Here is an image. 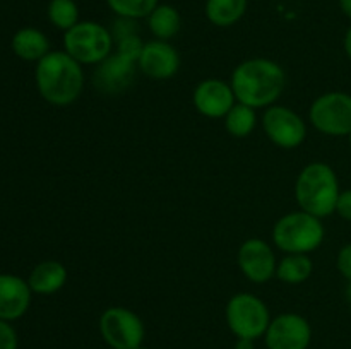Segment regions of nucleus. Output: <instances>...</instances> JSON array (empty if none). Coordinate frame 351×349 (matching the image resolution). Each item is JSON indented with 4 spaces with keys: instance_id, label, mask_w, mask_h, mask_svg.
<instances>
[{
    "instance_id": "1",
    "label": "nucleus",
    "mask_w": 351,
    "mask_h": 349,
    "mask_svg": "<svg viewBox=\"0 0 351 349\" xmlns=\"http://www.w3.org/2000/svg\"><path fill=\"white\" fill-rule=\"evenodd\" d=\"M230 84L237 101L256 109H266L283 94L287 72L271 58H247L233 68Z\"/></svg>"
},
{
    "instance_id": "2",
    "label": "nucleus",
    "mask_w": 351,
    "mask_h": 349,
    "mask_svg": "<svg viewBox=\"0 0 351 349\" xmlns=\"http://www.w3.org/2000/svg\"><path fill=\"white\" fill-rule=\"evenodd\" d=\"M34 82L41 98L53 106H71L84 91V70L64 50H53L34 68Z\"/></svg>"
},
{
    "instance_id": "3",
    "label": "nucleus",
    "mask_w": 351,
    "mask_h": 349,
    "mask_svg": "<svg viewBox=\"0 0 351 349\" xmlns=\"http://www.w3.org/2000/svg\"><path fill=\"white\" fill-rule=\"evenodd\" d=\"M339 194L338 174L322 161L308 163L295 181V201L298 207L315 218L324 219L336 212Z\"/></svg>"
},
{
    "instance_id": "4",
    "label": "nucleus",
    "mask_w": 351,
    "mask_h": 349,
    "mask_svg": "<svg viewBox=\"0 0 351 349\" xmlns=\"http://www.w3.org/2000/svg\"><path fill=\"white\" fill-rule=\"evenodd\" d=\"M273 243L283 253H311L322 245L326 236L321 218L298 211L281 216L273 226Z\"/></svg>"
},
{
    "instance_id": "5",
    "label": "nucleus",
    "mask_w": 351,
    "mask_h": 349,
    "mask_svg": "<svg viewBox=\"0 0 351 349\" xmlns=\"http://www.w3.org/2000/svg\"><path fill=\"white\" fill-rule=\"evenodd\" d=\"M115 48L112 31L95 21H79L64 33V51L81 65H99Z\"/></svg>"
},
{
    "instance_id": "6",
    "label": "nucleus",
    "mask_w": 351,
    "mask_h": 349,
    "mask_svg": "<svg viewBox=\"0 0 351 349\" xmlns=\"http://www.w3.org/2000/svg\"><path fill=\"white\" fill-rule=\"evenodd\" d=\"M271 318L267 305L254 293L233 294L225 308L226 325L237 339L264 337Z\"/></svg>"
},
{
    "instance_id": "7",
    "label": "nucleus",
    "mask_w": 351,
    "mask_h": 349,
    "mask_svg": "<svg viewBox=\"0 0 351 349\" xmlns=\"http://www.w3.org/2000/svg\"><path fill=\"white\" fill-rule=\"evenodd\" d=\"M99 335L110 349H136L146 337L144 322L125 307H110L99 315Z\"/></svg>"
},
{
    "instance_id": "8",
    "label": "nucleus",
    "mask_w": 351,
    "mask_h": 349,
    "mask_svg": "<svg viewBox=\"0 0 351 349\" xmlns=\"http://www.w3.org/2000/svg\"><path fill=\"white\" fill-rule=\"evenodd\" d=\"M308 120L317 132L329 137H348L351 132V94L329 91L314 99Z\"/></svg>"
},
{
    "instance_id": "9",
    "label": "nucleus",
    "mask_w": 351,
    "mask_h": 349,
    "mask_svg": "<svg viewBox=\"0 0 351 349\" xmlns=\"http://www.w3.org/2000/svg\"><path fill=\"white\" fill-rule=\"evenodd\" d=\"M264 133L281 149H297L307 139V123L295 109L285 105H271L261 118Z\"/></svg>"
},
{
    "instance_id": "10",
    "label": "nucleus",
    "mask_w": 351,
    "mask_h": 349,
    "mask_svg": "<svg viewBox=\"0 0 351 349\" xmlns=\"http://www.w3.org/2000/svg\"><path fill=\"white\" fill-rule=\"evenodd\" d=\"M312 334L311 322L304 315L287 311L271 318L263 339L266 349H308Z\"/></svg>"
},
{
    "instance_id": "11",
    "label": "nucleus",
    "mask_w": 351,
    "mask_h": 349,
    "mask_svg": "<svg viewBox=\"0 0 351 349\" xmlns=\"http://www.w3.org/2000/svg\"><path fill=\"white\" fill-rule=\"evenodd\" d=\"M239 269L250 283L264 284L276 277L278 259L273 246L261 238H249L237 253Z\"/></svg>"
},
{
    "instance_id": "12",
    "label": "nucleus",
    "mask_w": 351,
    "mask_h": 349,
    "mask_svg": "<svg viewBox=\"0 0 351 349\" xmlns=\"http://www.w3.org/2000/svg\"><path fill=\"white\" fill-rule=\"evenodd\" d=\"M192 103L206 118H225L226 113L235 106L237 98L230 82L209 77L195 86Z\"/></svg>"
},
{
    "instance_id": "13",
    "label": "nucleus",
    "mask_w": 351,
    "mask_h": 349,
    "mask_svg": "<svg viewBox=\"0 0 351 349\" xmlns=\"http://www.w3.org/2000/svg\"><path fill=\"white\" fill-rule=\"evenodd\" d=\"M137 67L153 81H168L180 68V55L170 41H146L141 50Z\"/></svg>"
},
{
    "instance_id": "14",
    "label": "nucleus",
    "mask_w": 351,
    "mask_h": 349,
    "mask_svg": "<svg viewBox=\"0 0 351 349\" xmlns=\"http://www.w3.org/2000/svg\"><path fill=\"white\" fill-rule=\"evenodd\" d=\"M136 60L115 51L105 62L96 65V88L105 94H119V92L125 91L136 74Z\"/></svg>"
},
{
    "instance_id": "15",
    "label": "nucleus",
    "mask_w": 351,
    "mask_h": 349,
    "mask_svg": "<svg viewBox=\"0 0 351 349\" xmlns=\"http://www.w3.org/2000/svg\"><path fill=\"white\" fill-rule=\"evenodd\" d=\"M31 291L26 279L14 274H0V320L14 322L26 315L31 305Z\"/></svg>"
},
{
    "instance_id": "16",
    "label": "nucleus",
    "mask_w": 351,
    "mask_h": 349,
    "mask_svg": "<svg viewBox=\"0 0 351 349\" xmlns=\"http://www.w3.org/2000/svg\"><path fill=\"white\" fill-rule=\"evenodd\" d=\"M69 272L67 267L58 260H43L31 270L27 277L31 291L36 294H55L67 284Z\"/></svg>"
},
{
    "instance_id": "17",
    "label": "nucleus",
    "mask_w": 351,
    "mask_h": 349,
    "mask_svg": "<svg viewBox=\"0 0 351 349\" xmlns=\"http://www.w3.org/2000/svg\"><path fill=\"white\" fill-rule=\"evenodd\" d=\"M10 47L16 57L26 62H40L50 53V40L38 27H21L16 31L10 41Z\"/></svg>"
},
{
    "instance_id": "18",
    "label": "nucleus",
    "mask_w": 351,
    "mask_h": 349,
    "mask_svg": "<svg viewBox=\"0 0 351 349\" xmlns=\"http://www.w3.org/2000/svg\"><path fill=\"white\" fill-rule=\"evenodd\" d=\"M146 21L154 40L161 41H170L171 38L177 36L182 27L180 12L177 7L170 3H158L156 9L146 17Z\"/></svg>"
},
{
    "instance_id": "19",
    "label": "nucleus",
    "mask_w": 351,
    "mask_h": 349,
    "mask_svg": "<svg viewBox=\"0 0 351 349\" xmlns=\"http://www.w3.org/2000/svg\"><path fill=\"white\" fill-rule=\"evenodd\" d=\"M249 0H206L204 14L216 27H230L245 16Z\"/></svg>"
},
{
    "instance_id": "20",
    "label": "nucleus",
    "mask_w": 351,
    "mask_h": 349,
    "mask_svg": "<svg viewBox=\"0 0 351 349\" xmlns=\"http://www.w3.org/2000/svg\"><path fill=\"white\" fill-rule=\"evenodd\" d=\"M314 272V262L307 253H285L281 260H278L276 277L285 284L297 286L305 283Z\"/></svg>"
},
{
    "instance_id": "21",
    "label": "nucleus",
    "mask_w": 351,
    "mask_h": 349,
    "mask_svg": "<svg viewBox=\"0 0 351 349\" xmlns=\"http://www.w3.org/2000/svg\"><path fill=\"white\" fill-rule=\"evenodd\" d=\"M225 130L235 139H245L256 130L257 127V109L252 106H247L243 103H235L232 109L226 113Z\"/></svg>"
},
{
    "instance_id": "22",
    "label": "nucleus",
    "mask_w": 351,
    "mask_h": 349,
    "mask_svg": "<svg viewBox=\"0 0 351 349\" xmlns=\"http://www.w3.org/2000/svg\"><path fill=\"white\" fill-rule=\"evenodd\" d=\"M47 17L57 29L69 31L79 23V5L75 0H50L47 7Z\"/></svg>"
},
{
    "instance_id": "23",
    "label": "nucleus",
    "mask_w": 351,
    "mask_h": 349,
    "mask_svg": "<svg viewBox=\"0 0 351 349\" xmlns=\"http://www.w3.org/2000/svg\"><path fill=\"white\" fill-rule=\"evenodd\" d=\"M110 10L115 14L117 17H123V19H146L160 0H106Z\"/></svg>"
},
{
    "instance_id": "24",
    "label": "nucleus",
    "mask_w": 351,
    "mask_h": 349,
    "mask_svg": "<svg viewBox=\"0 0 351 349\" xmlns=\"http://www.w3.org/2000/svg\"><path fill=\"white\" fill-rule=\"evenodd\" d=\"M19 339H17L16 328L10 322L0 320V349H17Z\"/></svg>"
},
{
    "instance_id": "25",
    "label": "nucleus",
    "mask_w": 351,
    "mask_h": 349,
    "mask_svg": "<svg viewBox=\"0 0 351 349\" xmlns=\"http://www.w3.org/2000/svg\"><path fill=\"white\" fill-rule=\"evenodd\" d=\"M336 267L346 281H351V243H346L339 248L338 257H336Z\"/></svg>"
},
{
    "instance_id": "26",
    "label": "nucleus",
    "mask_w": 351,
    "mask_h": 349,
    "mask_svg": "<svg viewBox=\"0 0 351 349\" xmlns=\"http://www.w3.org/2000/svg\"><path fill=\"white\" fill-rule=\"evenodd\" d=\"M336 212L341 216L345 221H351V188L348 190H341L338 197V204H336Z\"/></svg>"
},
{
    "instance_id": "27",
    "label": "nucleus",
    "mask_w": 351,
    "mask_h": 349,
    "mask_svg": "<svg viewBox=\"0 0 351 349\" xmlns=\"http://www.w3.org/2000/svg\"><path fill=\"white\" fill-rule=\"evenodd\" d=\"M233 349H256V341H252V339H237Z\"/></svg>"
},
{
    "instance_id": "28",
    "label": "nucleus",
    "mask_w": 351,
    "mask_h": 349,
    "mask_svg": "<svg viewBox=\"0 0 351 349\" xmlns=\"http://www.w3.org/2000/svg\"><path fill=\"white\" fill-rule=\"evenodd\" d=\"M339 9L348 19H351V0H339Z\"/></svg>"
},
{
    "instance_id": "29",
    "label": "nucleus",
    "mask_w": 351,
    "mask_h": 349,
    "mask_svg": "<svg viewBox=\"0 0 351 349\" xmlns=\"http://www.w3.org/2000/svg\"><path fill=\"white\" fill-rule=\"evenodd\" d=\"M343 44H345V51H346V55H348V58L351 60V26L348 27V31H346L345 41H343Z\"/></svg>"
},
{
    "instance_id": "30",
    "label": "nucleus",
    "mask_w": 351,
    "mask_h": 349,
    "mask_svg": "<svg viewBox=\"0 0 351 349\" xmlns=\"http://www.w3.org/2000/svg\"><path fill=\"white\" fill-rule=\"evenodd\" d=\"M346 300L351 305V281H348V286H346Z\"/></svg>"
},
{
    "instance_id": "31",
    "label": "nucleus",
    "mask_w": 351,
    "mask_h": 349,
    "mask_svg": "<svg viewBox=\"0 0 351 349\" xmlns=\"http://www.w3.org/2000/svg\"><path fill=\"white\" fill-rule=\"evenodd\" d=\"M348 140H350V146H351V132L348 133Z\"/></svg>"
},
{
    "instance_id": "32",
    "label": "nucleus",
    "mask_w": 351,
    "mask_h": 349,
    "mask_svg": "<svg viewBox=\"0 0 351 349\" xmlns=\"http://www.w3.org/2000/svg\"><path fill=\"white\" fill-rule=\"evenodd\" d=\"M136 349H147V348H144V346H139V348H136Z\"/></svg>"
}]
</instances>
